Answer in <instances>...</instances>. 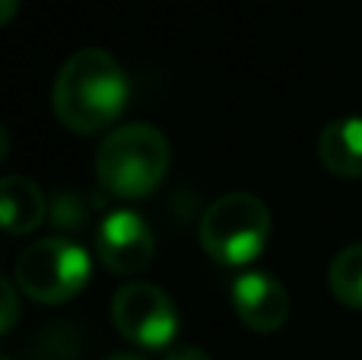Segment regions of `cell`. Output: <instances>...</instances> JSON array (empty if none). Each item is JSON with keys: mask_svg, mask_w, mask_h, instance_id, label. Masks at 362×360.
Listing matches in <instances>:
<instances>
[{"mask_svg": "<svg viewBox=\"0 0 362 360\" xmlns=\"http://www.w3.org/2000/svg\"><path fill=\"white\" fill-rule=\"evenodd\" d=\"M45 220V195L29 176L0 179V230L25 236Z\"/></svg>", "mask_w": 362, "mask_h": 360, "instance_id": "cell-8", "label": "cell"}, {"mask_svg": "<svg viewBox=\"0 0 362 360\" xmlns=\"http://www.w3.org/2000/svg\"><path fill=\"white\" fill-rule=\"evenodd\" d=\"M232 306L242 325L257 335L280 332L289 319V293L274 274L245 271L232 281Z\"/></svg>", "mask_w": 362, "mask_h": 360, "instance_id": "cell-7", "label": "cell"}, {"mask_svg": "<svg viewBox=\"0 0 362 360\" xmlns=\"http://www.w3.org/2000/svg\"><path fill=\"white\" fill-rule=\"evenodd\" d=\"M93 259L80 242L67 236H48L32 242L16 259V284L35 303H67L86 287Z\"/></svg>", "mask_w": 362, "mask_h": 360, "instance_id": "cell-4", "label": "cell"}, {"mask_svg": "<svg viewBox=\"0 0 362 360\" xmlns=\"http://www.w3.org/2000/svg\"><path fill=\"white\" fill-rule=\"evenodd\" d=\"M318 157L337 179H362V118H337L321 131Z\"/></svg>", "mask_w": 362, "mask_h": 360, "instance_id": "cell-9", "label": "cell"}, {"mask_svg": "<svg viewBox=\"0 0 362 360\" xmlns=\"http://www.w3.org/2000/svg\"><path fill=\"white\" fill-rule=\"evenodd\" d=\"M6 147H10V137H6V128L0 125V163L6 159Z\"/></svg>", "mask_w": 362, "mask_h": 360, "instance_id": "cell-14", "label": "cell"}, {"mask_svg": "<svg viewBox=\"0 0 362 360\" xmlns=\"http://www.w3.org/2000/svg\"><path fill=\"white\" fill-rule=\"evenodd\" d=\"M163 360H210V357L197 348H175V351H169Z\"/></svg>", "mask_w": 362, "mask_h": 360, "instance_id": "cell-12", "label": "cell"}, {"mask_svg": "<svg viewBox=\"0 0 362 360\" xmlns=\"http://www.w3.org/2000/svg\"><path fill=\"white\" fill-rule=\"evenodd\" d=\"M153 252L156 240L137 210H112L95 230V255L115 274H140Z\"/></svg>", "mask_w": 362, "mask_h": 360, "instance_id": "cell-6", "label": "cell"}, {"mask_svg": "<svg viewBox=\"0 0 362 360\" xmlns=\"http://www.w3.org/2000/svg\"><path fill=\"white\" fill-rule=\"evenodd\" d=\"M270 210L261 198L248 191L223 195L200 217V246L213 261L226 268H242L255 261L270 242Z\"/></svg>", "mask_w": 362, "mask_h": 360, "instance_id": "cell-3", "label": "cell"}, {"mask_svg": "<svg viewBox=\"0 0 362 360\" xmlns=\"http://www.w3.org/2000/svg\"><path fill=\"white\" fill-rule=\"evenodd\" d=\"M334 297L350 310H362V242L346 246L344 252L334 255L331 271H327Z\"/></svg>", "mask_w": 362, "mask_h": 360, "instance_id": "cell-10", "label": "cell"}, {"mask_svg": "<svg viewBox=\"0 0 362 360\" xmlns=\"http://www.w3.org/2000/svg\"><path fill=\"white\" fill-rule=\"evenodd\" d=\"M19 322V293L6 278H0V338Z\"/></svg>", "mask_w": 362, "mask_h": 360, "instance_id": "cell-11", "label": "cell"}, {"mask_svg": "<svg viewBox=\"0 0 362 360\" xmlns=\"http://www.w3.org/2000/svg\"><path fill=\"white\" fill-rule=\"evenodd\" d=\"M131 99L127 74L105 48H83L64 61L54 80V115L76 134L112 128Z\"/></svg>", "mask_w": 362, "mask_h": 360, "instance_id": "cell-1", "label": "cell"}, {"mask_svg": "<svg viewBox=\"0 0 362 360\" xmlns=\"http://www.w3.org/2000/svg\"><path fill=\"white\" fill-rule=\"evenodd\" d=\"M169 140L156 125L115 128L95 153L99 185L115 198H144L165 179L169 169Z\"/></svg>", "mask_w": 362, "mask_h": 360, "instance_id": "cell-2", "label": "cell"}, {"mask_svg": "<svg viewBox=\"0 0 362 360\" xmlns=\"http://www.w3.org/2000/svg\"><path fill=\"white\" fill-rule=\"evenodd\" d=\"M105 360H140V357H134V354H112V357H105Z\"/></svg>", "mask_w": 362, "mask_h": 360, "instance_id": "cell-15", "label": "cell"}, {"mask_svg": "<svg viewBox=\"0 0 362 360\" xmlns=\"http://www.w3.org/2000/svg\"><path fill=\"white\" fill-rule=\"evenodd\" d=\"M19 10V0H0V26H6Z\"/></svg>", "mask_w": 362, "mask_h": 360, "instance_id": "cell-13", "label": "cell"}, {"mask_svg": "<svg viewBox=\"0 0 362 360\" xmlns=\"http://www.w3.org/2000/svg\"><path fill=\"white\" fill-rule=\"evenodd\" d=\"M0 360H10V357H6V354H4V351H0Z\"/></svg>", "mask_w": 362, "mask_h": 360, "instance_id": "cell-16", "label": "cell"}, {"mask_svg": "<svg viewBox=\"0 0 362 360\" xmlns=\"http://www.w3.org/2000/svg\"><path fill=\"white\" fill-rule=\"evenodd\" d=\"M112 322L131 344L163 351L178 335V313L169 293L146 281H131L112 297Z\"/></svg>", "mask_w": 362, "mask_h": 360, "instance_id": "cell-5", "label": "cell"}]
</instances>
